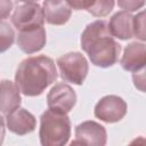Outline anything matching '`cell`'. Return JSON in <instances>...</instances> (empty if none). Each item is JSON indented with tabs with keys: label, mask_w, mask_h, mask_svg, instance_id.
I'll return each instance as SVG.
<instances>
[{
	"label": "cell",
	"mask_w": 146,
	"mask_h": 146,
	"mask_svg": "<svg viewBox=\"0 0 146 146\" xmlns=\"http://www.w3.org/2000/svg\"><path fill=\"white\" fill-rule=\"evenodd\" d=\"M17 1H22V2H25V3H32V2H36L38 0H17Z\"/></svg>",
	"instance_id": "22"
},
{
	"label": "cell",
	"mask_w": 146,
	"mask_h": 146,
	"mask_svg": "<svg viewBox=\"0 0 146 146\" xmlns=\"http://www.w3.org/2000/svg\"><path fill=\"white\" fill-rule=\"evenodd\" d=\"M5 138V119L0 115V145L3 143Z\"/></svg>",
	"instance_id": "21"
},
{
	"label": "cell",
	"mask_w": 146,
	"mask_h": 146,
	"mask_svg": "<svg viewBox=\"0 0 146 146\" xmlns=\"http://www.w3.org/2000/svg\"><path fill=\"white\" fill-rule=\"evenodd\" d=\"M46 44V30L42 26H35L18 31L17 46L25 54L40 51Z\"/></svg>",
	"instance_id": "9"
},
{
	"label": "cell",
	"mask_w": 146,
	"mask_h": 146,
	"mask_svg": "<svg viewBox=\"0 0 146 146\" xmlns=\"http://www.w3.org/2000/svg\"><path fill=\"white\" fill-rule=\"evenodd\" d=\"M21 102L18 87L9 80H2L0 82V112L7 115L18 108Z\"/></svg>",
	"instance_id": "14"
},
{
	"label": "cell",
	"mask_w": 146,
	"mask_h": 146,
	"mask_svg": "<svg viewBox=\"0 0 146 146\" xmlns=\"http://www.w3.org/2000/svg\"><path fill=\"white\" fill-rule=\"evenodd\" d=\"M132 15L130 11H117L115 13L108 23L110 32L113 36L121 39V40H128L133 38V30H132Z\"/></svg>",
	"instance_id": "13"
},
{
	"label": "cell",
	"mask_w": 146,
	"mask_h": 146,
	"mask_svg": "<svg viewBox=\"0 0 146 146\" xmlns=\"http://www.w3.org/2000/svg\"><path fill=\"white\" fill-rule=\"evenodd\" d=\"M57 65L59 68L60 78L66 82H71L78 86L83 83L89 70L86 57L78 51L67 52L58 57Z\"/></svg>",
	"instance_id": "4"
},
{
	"label": "cell",
	"mask_w": 146,
	"mask_h": 146,
	"mask_svg": "<svg viewBox=\"0 0 146 146\" xmlns=\"http://www.w3.org/2000/svg\"><path fill=\"white\" fill-rule=\"evenodd\" d=\"M44 21L51 25H63L71 18L72 9L66 0H44L42 5Z\"/></svg>",
	"instance_id": "11"
},
{
	"label": "cell",
	"mask_w": 146,
	"mask_h": 146,
	"mask_svg": "<svg viewBox=\"0 0 146 146\" xmlns=\"http://www.w3.org/2000/svg\"><path fill=\"white\" fill-rule=\"evenodd\" d=\"M127 114V103L119 96L108 95L103 97L95 106V116L106 123H114Z\"/></svg>",
	"instance_id": "6"
},
{
	"label": "cell",
	"mask_w": 146,
	"mask_h": 146,
	"mask_svg": "<svg viewBox=\"0 0 146 146\" xmlns=\"http://www.w3.org/2000/svg\"><path fill=\"white\" fill-rule=\"evenodd\" d=\"M13 10L11 0H0V21L7 18Z\"/></svg>",
	"instance_id": "19"
},
{
	"label": "cell",
	"mask_w": 146,
	"mask_h": 146,
	"mask_svg": "<svg viewBox=\"0 0 146 146\" xmlns=\"http://www.w3.org/2000/svg\"><path fill=\"white\" fill-rule=\"evenodd\" d=\"M107 133L105 128L95 121H84L75 128V139L72 145H95L103 146L106 144Z\"/></svg>",
	"instance_id": "8"
},
{
	"label": "cell",
	"mask_w": 146,
	"mask_h": 146,
	"mask_svg": "<svg viewBox=\"0 0 146 146\" xmlns=\"http://www.w3.org/2000/svg\"><path fill=\"white\" fill-rule=\"evenodd\" d=\"M40 143L43 146H63L71 137V121L67 113L47 110L40 117Z\"/></svg>",
	"instance_id": "3"
},
{
	"label": "cell",
	"mask_w": 146,
	"mask_h": 146,
	"mask_svg": "<svg viewBox=\"0 0 146 146\" xmlns=\"http://www.w3.org/2000/svg\"><path fill=\"white\" fill-rule=\"evenodd\" d=\"M15 40L13 27L7 23L0 21V54L8 50Z\"/></svg>",
	"instance_id": "16"
},
{
	"label": "cell",
	"mask_w": 146,
	"mask_h": 146,
	"mask_svg": "<svg viewBox=\"0 0 146 146\" xmlns=\"http://www.w3.org/2000/svg\"><path fill=\"white\" fill-rule=\"evenodd\" d=\"M145 14L144 11H140L136 16L132 17V30H133V36L137 39L145 41L146 34H145Z\"/></svg>",
	"instance_id": "17"
},
{
	"label": "cell",
	"mask_w": 146,
	"mask_h": 146,
	"mask_svg": "<svg viewBox=\"0 0 146 146\" xmlns=\"http://www.w3.org/2000/svg\"><path fill=\"white\" fill-rule=\"evenodd\" d=\"M76 103V94L66 83L55 84L47 95V105L50 110L68 113Z\"/></svg>",
	"instance_id": "7"
},
{
	"label": "cell",
	"mask_w": 146,
	"mask_h": 146,
	"mask_svg": "<svg viewBox=\"0 0 146 146\" xmlns=\"http://www.w3.org/2000/svg\"><path fill=\"white\" fill-rule=\"evenodd\" d=\"M132 79H133V82H135V86L140 90V91H144V82H145V78H144V70L141 71V73H140V78L138 79L137 76H132Z\"/></svg>",
	"instance_id": "20"
},
{
	"label": "cell",
	"mask_w": 146,
	"mask_h": 146,
	"mask_svg": "<svg viewBox=\"0 0 146 146\" xmlns=\"http://www.w3.org/2000/svg\"><path fill=\"white\" fill-rule=\"evenodd\" d=\"M117 5L125 11H136L145 5V0H117Z\"/></svg>",
	"instance_id": "18"
},
{
	"label": "cell",
	"mask_w": 146,
	"mask_h": 146,
	"mask_svg": "<svg viewBox=\"0 0 146 146\" xmlns=\"http://www.w3.org/2000/svg\"><path fill=\"white\" fill-rule=\"evenodd\" d=\"M82 50L90 62L99 67H110L119 60L121 46L110 32L107 22L95 21L87 25L80 39Z\"/></svg>",
	"instance_id": "1"
},
{
	"label": "cell",
	"mask_w": 146,
	"mask_h": 146,
	"mask_svg": "<svg viewBox=\"0 0 146 146\" xmlns=\"http://www.w3.org/2000/svg\"><path fill=\"white\" fill-rule=\"evenodd\" d=\"M57 79L54 60L44 55L27 57L21 62L15 74L19 91L29 97L41 95Z\"/></svg>",
	"instance_id": "2"
},
{
	"label": "cell",
	"mask_w": 146,
	"mask_h": 146,
	"mask_svg": "<svg viewBox=\"0 0 146 146\" xmlns=\"http://www.w3.org/2000/svg\"><path fill=\"white\" fill-rule=\"evenodd\" d=\"M75 10H87L96 17L107 16L114 8V0H66Z\"/></svg>",
	"instance_id": "15"
},
{
	"label": "cell",
	"mask_w": 146,
	"mask_h": 146,
	"mask_svg": "<svg viewBox=\"0 0 146 146\" xmlns=\"http://www.w3.org/2000/svg\"><path fill=\"white\" fill-rule=\"evenodd\" d=\"M7 127L9 131L24 136L32 131H34L36 127V120L32 113L26 111L25 108H16L15 111L7 114Z\"/></svg>",
	"instance_id": "10"
},
{
	"label": "cell",
	"mask_w": 146,
	"mask_h": 146,
	"mask_svg": "<svg viewBox=\"0 0 146 146\" xmlns=\"http://www.w3.org/2000/svg\"><path fill=\"white\" fill-rule=\"evenodd\" d=\"M123 70L129 72H138L145 67L146 64V47L144 43L131 42L123 52L120 62Z\"/></svg>",
	"instance_id": "12"
},
{
	"label": "cell",
	"mask_w": 146,
	"mask_h": 146,
	"mask_svg": "<svg viewBox=\"0 0 146 146\" xmlns=\"http://www.w3.org/2000/svg\"><path fill=\"white\" fill-rule=\"evenodd\" d=\"M11 23L17 29V31L42 26L44 23L42 7L35 2L17 6L11 15Z\"/></svg>",
	"instance_id": "5"
}]
</instances>
